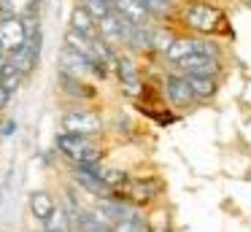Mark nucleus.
<instances>
[{
    "label": "nucleus",
    "mask_w": 251,
    "mask_h": 232,
    "mask_svg": "<svg viewBox=\"0 0 251 232\" xmlns=\"http://www.w3.org/2000/svg\"><path fill=\"white\" fill-rule=\"evenodd\" d=\"M57 149H60L62 154H68L73 162H78V165H81V162H98L100 159V151L89 143V135L65 132V129H62V132L57 135Z\"/></svg>",
    "instance_id": "nucleus-1"
},
{
    "label": "nucleus",
    "mask_w": 251,
    "mask_h": 232,
    "mask_svg": "<svg viewBox=\"0 0 251 232\" xmlns=\"http://www.w3.org/2000/svg\"><path fill=\"white\" fill-rule=\"evenodd\" d=\"M27 27H25V19L17 14H8L0 19V52L8 54L11 57L14 52H19V49L27 43Z\"/></svg>",
    "instance_id": "nucleus-2"
},
{
    "label": "nucleus",
    "mask_w": 251,
    "mask_h": 232,
    "mask_svg": "<svg viewBox=\"0 0 251 232\" xmlns=\"http://www.w3.org/2000/svg\"><path fill=\"white\" fill-rule=\"evenodd\" d=\"M184 22L197 32H213V30H219L222 14L208 3H192L189 8L184 11Z\"/></svg>",
    "instance_id": "nucleus-3"
},
{
    "label": "nucleus",
    "mask_w": 251,
    "mask_h": 232,
    "mask_svg": "<svg viewBox=\"0 0 251 232\" xmlns=\"http://www.w3.org/2000/svg\"><path fill=\"white\" fill-rule=\"evenodd\" d=\"M62 129L65 132H78V135H98L103 129V122L92 111H71L62 116Z\"/></svg>",
    "instance_id": "nucleus-4"
},
{
    "label": "nucleus",
    "mask_w": 251,
    "mask_h": 232,
    "mask_svg": "<svg viewBox=\"0 0 251 232\" xmlns=\"http://www.w3.org/2000/svg\"><path fill=\"white\" fill-rule=\"evenodd\" d=\"M165 95H168L170 103L178 105V108H186L189 103L197 100L195 92H192V86H189L186 73L184 76H168V78H165Z\"/></svg>",
    "instance_id": "nucleus-5"
},
{
    "label": "nucleus",
    "mask_w": 251,
    "mask_h": 232,
    "mask_svg": "<svg viewBox=\"0 0 251 232\" xmlns=\"http://www.w3.org/2000/svg\"><path fill=\"white\" fill-rule=\"evenodd\" d=\"M178 68L184 70L186 76H216L219 73V57H211V54H189V57H184L178 62Z\"/></svg>",
    "instance_id": "nucleus-6"
},
{
    "label": "nucleus",
    "mask_w": 251,
    "mask_h": 232,
    "mask_svg": "<svg viewBox=\"0 0 251 232\" xmlns=\"http://www.w3.org/2000/svg\"><path fill=\"white\" fill-rule=\"evenodd\" d=\"M116 73H119V84H122V92L127 97H138L141 95V76H138V68L132 59L122 57L116 59Z\"/></svg>",
    "instance_id": "nucleus-7"
},
{
    "label": "nucleus",
    "mask_w": 251,
    "mask_h": 232,
    "mask_svg": "<svg viewBox=\"0 0 251 232\" xmlns=\"http://www.w3.org/2000/svg\"><path fill=\"white\" fill-rule=\"evenodd\" d=\"M62 70H68L73 76H87V73H92V59L87 54L76 52V49L65 46L62 49Z\"/></svg>",
    "instance_id": "nucleus-8"
},
{
    "label": "nucleus",
    "mask_w": 251,
    "mask_h": 232,
    "mask_svg": "<svg viewBox=\"0 0 251 232\" xmlns=\"http://www.w3.org/2000/svg\"><path fill=\"white\" fill-rule=\"evenodd\" d=\"M71 27H73V30H78V32H84V35L92 38V41H100V38H98V19H95L84 5H76V8H73Z\"/></svg>",
    "instance_id": "nucleus-9"
},
{
    "label": "nucleus",
    "mask_w": 251,
    "mask_h": 232,
    "mask_svg": "<svg viewBox=\"0 0 251 232\" xmlns=\"http://www.w3.org/2000/svg\"><path fill=\"white\" fill-rule=\"evenodd\" d=\"M98 30H100V38H103L108 46H122L125 43V38H122V27H119V16H116V11H111L108 16H103V19H98Z\"/></svg>",
    "instance_id": "nucleus-10"
},
{
    "label": "nucleus",
    "mask_w": 251,
    "mask_h": 232,
    "mask_svg": "<svg viewBox=\"0 0 251 232\" xmlns=\"http://www.w3.org/2000/svg\"><path fill=\"white\" fill-rule=\"evenodd\" d=\"M30 210H33L35 219L46 224V221L57 213V205H54V200H51L49 192H33L30 194Z\"/></svg>",
    "instance_id": "nucleus-11"
},
{
    "label": "nucleus",
    "mask_w": 251,
    "mask_h": 232,
    "mask_svg": "<svg viewBox=\"0 0 251 232\" xmlns=\"http://www.w3.org/2000/svg\"><path fill=\"white\" fill-rule=\"evenodd\" d=\"M114 11L127 16V19H132V22H138V25H146V19L151 16L146 11V5H143V0H116Z\"/></svg>",
    "instance_id": "nucleus-12"
},
{
    "label": "nucleus",
    "mask_w": 251,
    "mask_h": 232,
    "mask_svg": "<svg viewBox=\"0 0 251 232\" xmlns=\"http://www.w3.org/2000/svg\"><path fill=\"white\" fill-rule=\"evenodd\" d=\"M197 49H200V41H197V38H176V41H173V46H170L165 54H168V59H170V62H176V65H178L181 59H184V57H189V54H195Z\"/></svg>",
    "instance_id": "nucleus-13"
},
{
    "label": "nucleus",
    "mask_w": 251,
    "mask_h": 232,
    "mask_svg": "<svg viewBox=\"0 0 251 232\" xmlns=\"http://www.w3.org/2000/svg\"><path fill=\"white\" fill-rule=\"evenodd\" d=\"M189 78V86L192 92H195L197 100H205V97H213L216 95V81H213V76H186Z\"/></svg>",
    "instance_id": "nucleus-14"
},
{
    "label": "nucleus",
    "mask_w": 251,
    "mask_h": 232,
    "mask_svg": "<svg viewBox=\"0 0 251 232\" xmlns=\"http://www.w3.org/2000/svg\"><path fill=\"white\" fill-rule=\"evenodd\" d=\"M176 35L170 30H165V27H154L151 30V49H157V52H168L170 46H173Z\"/></svg>",
    "instance_id": "nucleus-15"
},
{
    "label": "nucleus",
    "mask_w": 251,
    "mask_h": 232,
    "mask_svg": "<svg viewBox=\"0 0 251 232\" xmlns=\"http://www.w3.org/2000/svg\"><path fill=\"white\" fill-rule=\"evenodd\" d=\"M22 76H25V73L17 68V65L8 62V65H6V70H3V78H0V84L6 86L8 92H17V89H19V84H22Z\"/></svg>",
    "instance_id": "nucleus-16"
},
{
    "label": "nucleus",
    "mask_w": 251,
    "mask_h": 232,
    "mask_svg": "<svg viewBox=\"0 0 251 232\" xmlns=\"http://www.w3.org/2000/svg\"><path fill=\"white\" fill-rule=\"evenodd\" d=\"M81 5L95 16V19H103V16H108L111 11H114V5H111L108 0H81Z\"/></svg>",
    "instance_id": "nucleus-17"
},
{
    "label": "nucleus",
    "mask_w": 251,
    "mask_h": 232,
    "mask_svg": "<svg viewBox=\"0 0 251 232\" xmlns=\"http://www.w3.org/2000/svg\"><path fill=\"white\" fill-rule=\"evenodd\" d=\"M143 5L151 16H162L170 11V0H143Z\"/></svg>",
    "instance_id": "nucleus-18"
},
{
    "label": "nucleus",
    "mask_w": 251,
    "mask_h": 232,
    "mask_svg": "<svg viewBox=\"0 0 251 232\" xmlns=\"http://www.w3.org/2000/svg\"><path fill=\"white\" fill-rule=\"evenodd\" d=\"M103 181L108 183L111 189H114V186H119V183L125 181V173H122V170H105V173H103Z\"/></svg>",
    "instance_id": "nucleus-19"
},
{
    "label": "nucleus",
    "mask_w": 251,
    "mask_h": 232,
    "mask_svg": "<svg viewBox=\"0 0 251 232\" xmlns=\"http://www.w3.org/2000/svg\"><path fill=\"white\" fill-rule=\"evenodd\" d=\"M17 132V122H14V119H6V122H3V127H0V135H3V138H8V135H14Z\"/></svg>",
    "instance_id": "nucleus-20"
},
{
    "label": "nucleus",
    "mask_w": 251,
    "mask_h": 232,
    "mask_svg": "<svg viewBox=\"0 0 251 232\" xmlns=\"http://www.w3.org/2000/svg\"><path fill=\"white\" fill-rule=\"evenodd\" d=\"M149 232H168V227H165V219H157L151 227H149Z\"/></svg>",
    "instance_id": "nucleus-21"
},
{
    "label": "nucleus",
    "mask_w": 251,
    "mask_h": 232,
    "mask_svg": "<svg viewBox=\"0 0 251 232\" xmlns=\"http://www.w3.org/2000/svg\"><path fill=\"white\" fill-rule=\"evenodd\" d=\"M6 65H8V59L3 57V52H0V78H3V70H6Z\"/></svg>",
    "instance_id": "nucleus-22"
},
{
    "label": "nucleus",
    "mask_w": 251,
    "mask_h": 232,
    "mask_svg": "<svg viewBox=\"0 0 251 232\" xmlns=\"http://www.w3.org/2000/svg\"><path fill=\"white\" fill-rule=\"evenodd\" d=\"M108 3H111V5H116V0H108Z\"/></svg>",
    "instance_id": "nucleus-23"
},
{
    "label": "nucleus",
    "mask_w": 251,
    "mask_h": 232,
    "mask_svg": "<svg viewBox=\"0 0 251 232\" xmlns=\"http://www.w3.org/2000/svg\"><path fill=\"white\" fill-rule=\"evenodd\" d=\"M170 3H173V0H170Z\"/></svg>",
    "instance_id": "nucleus-24"
}]
</instances>
